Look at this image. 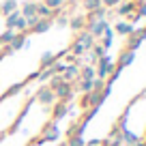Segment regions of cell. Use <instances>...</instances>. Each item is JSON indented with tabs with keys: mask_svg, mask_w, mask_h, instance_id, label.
<instances>
[{
	"mask_svg": "<svg viewBox=\"0 0 146 146\" xmlns=\"http://www.w3.org/2000/svg\"><path fill=\"white\" fill-rule=\"evenodd\" d=\"M146 95V35L129 50L112 73L108 86L103 88L97 105L86 116L80 127L78 137L82 144L92 146L105 142L112 131L118 129V123L127 108Z\"/></svg>",
	"mask_w": 146,
	"mask_h": 146,
	"instance_id": "cell-1",
	"label": "cell"
}]
</instances>
